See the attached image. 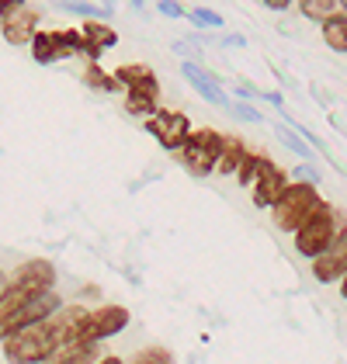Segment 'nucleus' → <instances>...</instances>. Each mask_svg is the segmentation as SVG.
<instances>
[{"instance_id": "obj_1", "label": "nucleus", "mask_w": 347, "mask_h": 364, "mask_svg": "<svg viewBox=\"0 0 347 364\" xmlns=\"http://www.w3.org/2000/svg\"><path fill=\"white\" fill-rule=\"evenodd\" d=\"M323 205H326V201L319 198L316 184H302V181L292 184L289 181L285 195L278 198V205L271 208V219H274V225H278L282 232H292V236H295V232L309 223Z\"/></svg>"}, {"instance_id": "obj_2", "label": "nucleus", "mask_w": 347, "mask_h": 364, "mask_svg": "<svg viewBox=\"0 0 347 364\" xmlns=\"http://www.w3.org/2000/svg\"><path fill=\"white\" fill-rule=\"evenodd\" d=\"M56 350H59V336L49 319L4 340V361L7 364H42L49 361Z\"/></svg>"}, {"instance_id": "obj_3", "label": "nucleus", "mask_w": 347, "mask_h": 364, "mask_svg": "<svg viewBox=\"0 0 347 364\" xmlns=\"http://www.w3.org/2000/svg\"><path fill=\"white\" fill-rule=\"evenodd\" d=\"M344 215L333 208V205H323L316 215L309 219V223L302 225L299 232H295V250L302 253V257H309V260H316L319 253L326 250L341 232H344Z\"/></svg>"}, {"instance_id": "obj_4", "label": "nucleus", "mask_w": 347, "mask_h": 364, "mask_svg": "<svg viewBox=\"0 0 347 364\" xmlns=\"http://www.w3.org/2000/svg\"><path fill=\"white\" fill-rule=\"evenodd\" d=\"M223 142H226V136L215 132V129H198V132H191L188 142L181 146V164L188 167V173H195V177H208V173L215 170V164H219Z\"/></svg>"}, {"instance_id": "obj_5", "label": "nucleus", "mask_w": 347, "mask_h": 364, "mask_svg": "<svg viewBox=\"0 0 347 364\" xmlns=\"http://www.w3.org/2000/svg\"><path fill=\"white\" fill-rule=\"evenodd\" d=\"M77 53H84V38L77 28H49L31 38V59L38 66H53V63L77 56Z\"/></svg>"}, {"instance_id": "obj_6", "label": "nucleus", "mask_w": 347, "mask_h": 364, "mask_svg": "<svg viewBox=\"0 0 347 364\" xmlns=\"http://www.w3.org/2000/svg\"><path fill=\"white\" fill-rule=\"evenodd\" d=\"M59 309H63V299H59L56 291H46V295L31 299L28 306H21L18 312H11L7 319H0V343H4L7 336H14V333H21V330H28V326H38V323L53 319Z\"/></svg>"}, {"instance_id": "obj_7", "label": "nucleus", "mask_w": 347, "mask_h": 364, "mask_svg": "<svg viewBox=\"0 0 347 364\" xmlns=\"http://www.w3.org/2000/svg\"><path fill=\"white\" fill-rule=\"evenodd\" d=\"M146 132L160 142L167 153H181V146L191 136V122L184 112H171V108H160L156 114L146 118Z\"/></svg>"}, {"instance_id": "obj_8", "label": "nucleus", "mask_w": 347, "mask_h": 364, "mask_svg": "<svg viewBox=\"0 0 347 364\" xmlns=\"http://www.w3.org/2000/svg\"><path fill=\"white\" fill-rule=\"evenodd\" d=\"M125 326H129V309L125 306H101V309L90 312V319H87L80 340H84V343H101V340H108V336L122 333Z\"/></svg>"}, {"instance_id": "obj_9", "label": "nucleus", "mask_w": 347, "mask_h": 364, "mask_svg": "<svg viewBox=\"0 0 347 364\" xmlns=\"http://www.w3.org/2000/svg\"><path fill=\"white\" fill-rule=\"evenodd\" d=\"M285 188H289L285 170L274 167L267 156H260V170H257V181H254V205L257 208H274L278 198L285 195Z\"/></svg>"}, {"instance_id": "obj_10", "label": "nucleus", "mask_w": 347, "mask_h": 364, "mask_svg": "<svg viewBox=\"0 0 347 364\" xmlns=\"http://www.w3.org/2000/svg\"><path fill=\"white\" fill-rule=\"evenodd\" d=\"M347 274V229L313 260V278L319 284H333Z\"/></svg>"}, {"instance_id": "obj_11", "label": "nucleus", "mask_w": 347, "mask_h": 364, "mask_svg": "<svg viewBox=\"0 0 347 364\" xmlns=\"http://www.w3.org/2000/svg\"><path fill=\"white\" fill-rule=\"evenodd\" d=\"M181 77L191 84V90L198 94V97H205L208 105H215V108H230L233 101H230V94L219 87V80L208 73V70H202L198 63H184L181 66Z\"/></svg>"}, {"instance_id": "obj_12", "label": "nucleus", "mask_w": 347, "mask_h": 364, "mask_svg": "<svg viewBox=\"0 0 347 364\" xmlns=\"http://www.w3.org/2000/svg\"><path fill=\"white\" fill-rule=\"evenodd\" d=\"M0 35L11 46H31V38L38 35V11L28 7V4H21L11 18L0 21Z\"/></svg>"}, {"instance_id": "obj_13", "label": "nucleus", "mask_w": 347, "mask_h": 364, "mask_svg": "<svg viewBox=\"0 0 347 364\" xmlns=\"http://www.w3.org/2000/svg\"><path fill=\"white\" fill-rule=\"evenodd\" d=\"M112 77H115L118 90L125 87V94H153V97H160V80H156V73L146 63H125Z\"/></svg>"}, {"instance_id": "obj_14", "label": "nucleus", "mask_w": 347, "mask_h": 364, "mask_svg": "<svg viewBox=\"0 0 347 364\" xmlns=\"http://www.w3.org/2000/svg\"><path fill=\"white\" fill-rule=\"evenodd\" d=\"M11 284H25L31 291L46 295V291H53V284H56V267H53L49 260H25V264L11 274Z\"/></svg>"}, {"instance_id": "obj_15", "label": "nucleus", "mask_w": 347, "mask_h": 364, "mask_svg": "<svg viewBox=\"0 0 347 364\" xmlns=\"http://www.w3.org/2000/svg\"><path fill=\"white\" fill-rule=\"evenodd\" d=\"M80 38H84V56L94 63L97 56H105L108 49H115L118 46V31L112 25H101V21H87L80 25Z\"/></svg>"}, {"instance_id": "obj_16", "label": "nucleus", "mask_w": 347, "mask_h": 364, "mask_svg": "<svg viewBox=\"0 0 347 364\" xmlns=\"http://www.w3.org/2000/svg\"><path fill=\"white\" fill-rule=\"evenodd\" d=\"M101 358H105V354L97 350V343H84V340H77V343L59 347L56 354H53L49 361H42V364H97Z\"/></svg>"}, {"instance_id": "obj_17", "label": "nucleus", "mask_w": 347, "mask_h": 364, "mask_svg": "<svg viewBox=\"0 0 347 364\" xmlns=\"http://www.w3.org/2000/svg\"><path fill=\"white\" fill-rule=\"evenodd\" d=\"M299 11L309 18V21H330V18H337V14H347V4L344 0H302L299 4Z\"/></svg>"}, {"instance_id": "obj_18", "label": "nucleus", "mask_w": 347, "mask_h": 364, "mask_svg": "<svg viewBox=\"0 0 347 364\" xmlns=\"http://www.w3.org/2000/svg\"><path fill=\"white\" fill-rule=\"evenodd\" d=\"M243 156H247V146H243L240 139H230V136H226L215 170H219V173H236V170H240V164H243Z\"/></svg>"}, {"instance_id": "obj_19", "label": "nucleus", "mask_w": 347, "mask_h": 364, "mask_svg": "<svg viewBox=\"0 0 347 364\" xmlns=\"http://www.w3.org/2000/svg\"><path fill=\"white\" fill-rule=\"evenodd\" d=\"M323 42L333 53H347V14H337V18L323 21Z\"/></svg>"}, {"instance_id": "obj_20", "label": "nucleus", "mask_w": 347, "mask_h": 364, "mask_svg": "<svg viewBox=\"0 0 347 364\" xmlns=\"http://www.w3.org/2000/svg\"><path fill=\"white\" fill-rule=\"evenodd\" d=\"M66 14H77V18H87V21H105L115 14V4H59Z\"/></svg>"}, {"instance_id": "obj_21", "label": "nucleus", "mask_w": 347, "mask_h": 364, "mask_svg": "<svg viewBox=\"0 0 347 364\" xmlns=\"http://www.w3.org/2000/svg\"><path fill=\"white\" fill-rule=\"evenodd\" d=\"M274 136L282 139V146H285V149H292V153H295V156H302V160H313V156H316V153L309 149V142L302 139L295 129H289V125H278V129H274Z\"/></svg>"}, {"instance_id": "obj_22", "label": "nucleus", "mask_w": 347, "mask_h": 364, "mask_svg": "<svg viewBox=\"0 0 347 364\" xmlns=\"http://www.w3.org/2000/svg\"><path fill=\"white\" fill-rule=\"evenodd\" d=\"M156 101H160V97H153V94H125V112L139 114V118H149V114L160 112Z\"/></svg>"}, {"instance_id": "obj_23", "label": "nucleus", "mask_w": 347, "mask_h": 364, "mask_svg": "<svg viewBox=\"0 0 347 364\" xmlns=\"http://www.w3.org/2000/svg\"><path fill=\"white\" fill-rule=\"evenodd\" d=\"M188 18H191V25L195 28H205V31H219L226 21H223V14H215L212 7H191L188 11Z\"/></svg>"}, {"instance_id": "obj_24", "label": "nucleus", "mask_w": 347, "mask_h": 364, "mask_svg": "<svg viewBox=\"0 0 347 364\" xmlns=\"http://www.w3.org/2000/svg\"><path fill=\"white\" fill-rule=\"evenodd\" d=\"M125 364H174V354L167 347H143V350H136Z\"/></svg>"}, {"instance_id": "obj_25", "label": "nucleus", "mask_w": 347, "mask_h": 364, "mask_svg": "<svg viewBox=\"0 0 347 364\" xmlns=\"http://www.w3.org/2000/svg\"><path fill=\"white\" fill-rule=\"evenodd\" d=\"M84 84L94 87V90H108V94H112V90H118L115 77H108V73H105V70H101L97 63H90V66L84 70Z\"/></svg>"}, {"instance_id": "obj_26", "label": "nucleus", "mask_w": 347, "mask_h": 364, "mask_svg": "<svg viewBox=\"0 0 347 364\" xmlns=\"http://www.w3.org/2000/svg\"><path fill=\"white\" fill-rule=\"evenodd\" d=\"M257 170H260V156H257V153H247V156H243V164H240V170H236V181L254 188V181H257Z\"/></svg>"}, {"instance_id": "obj_27", "label": "nucleus", "mask_w": 347, "mask_h": 364, "mask_svg": "<svg viewBox=\"0 0 347 364\" xmlns=\"http://www.w3.org/2000/svg\"><path fill=\"white\" fill-rule=\"evenodd\" d=\"M230 112H233V118H240V122H250V125H260V122H264V114H260L257 108H250V105H243V101H233Z\"/></svg>"}, {"instance_id": "obj_28", "label": "nucleus", "mask_w": 347, "mask_h": 364, "mask_svg": "<svg viewBox=\"0 0 347 364\" xmlns=\"http://www.w3.org/2000/svg\"><path fill=\"white\" fill-rule=\"evenodd\" d=\"M156 11L167 14V18H184L188 14V7H181V4H156Z\"/></svg>"}, {"instance_id": "obj_29", "label": "nucleus", "mask_w": 347, "mask_h": 364, "mask_svg": "<svg viewBox=\"0 0 347 364\" xmlns=\"http://www.w3.org/2000/svg\"><path fill=\"white\" fill-rule=\"evenodd\" d=\"M18 7H21V0H0V21H4V18H11Z\"/></svg>"}, {"instance_id": "obj_30", "label": "nucleus", "mask_w": 347, "mask_h": 364, "mask_svg": "<svg viewBox=\"0 0 347 364\" xmlns=\"http://www.w3.org/2000/svg\"><path fill=\"white\" fill-rule=\"evenodd\" d=\"M260 97H264V101H271L274 108H285V97H282L278 90H267V94H260Z\"/></svg>"}, {"instance_id": "obj_31", "label": "nucleus", "mask_w": 347, "mask_h": 364, "mask_svg": "<svg viewBox=\"0 0 347 364\" xmlns=\"http://www.w3.org/2000/svg\"><path fill=\"white\" fill-rule=\"evenodd\" d=\"M223 46H236V49H243V46H247V38H243V35H226V38H223Z\"/></svg>"}, {"instance_id": "obj_32", "label": "nucleus", "mask_w": 347, "mask_h": 364, "mask_svg": "<svg viewBox=\"0 0 347 364\" xmlns=\"http://www.w3.org/2000/svg\"><path fill=\"white\" fill-rule=\"evenodd\" d=\"M264 7H267V11H289L292 4H271V0H267V4H264Z\"/></svg>"}, {"instance_id": "obj_33", "label": "nucleus", "mask_w": 347, "mask_h": 364, "mask_svg": "<svg viewBox=\"0 0 347 364\" xmlns=\"http://www.w3.org/2000/svg\"><path fill=\"white\" fill-rule=\"evenodd\" d=\"M97 364H122V358H115V354H105Z\"/></svg>"}, {"instance_id": "obj_34", "label": "nucleus", "mask_w": 347, "mask_h": 364, "mask_svg": "<svg viewBox=\"0 0 347 364\" xmlns=\"http://www.w3.org/2000/svg\"><path fill=\"white\" fill-rule=\"evenodd\" d=\"M341 295H344V302H347V274L341 278Z\"/></svg>"}]
</instances>
